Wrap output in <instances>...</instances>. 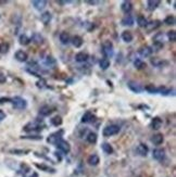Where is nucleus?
Returning <instances> with one entry per match:
<instances>
[{
    "label": "nucleus",
    "instance_id": "19",
    "mask_svg": "<svg viewBox=\"0 0 176 177\" xmlns=\"http://www.w3.org/2000/svg\"><path fill=\"white\" fill-rule=\"evenodd\" d=\"M88 60V54H87L86 52H78V53H76V55H75V61L76 62H80V63H82V62H86V61Z\"/></svg>",
    "mask_w": 176,
    "mask_h": 177
},
{
    "label": "nucleus",
    "instance_id": "8",
    "mask_svg": "<svg viewBox=\"0 0 176 177\" xmlns=\"http://www.w3.org/2000/svg\"><path fill=\"white\" fill-rule=\"evenodd\" d=\"M127 85H128V88H129V89L132 90V91L136 92V94H139V92H141L142 87L140 86V84L136 83V82L130 81V82H128Z\"/></svg>",
    "mask_w": 176,
    "mask_h": 177
},
{
    "label": "nucleus",
    "instance_id": "4",
    "mask_svg": "<svg viewBox=\"0 0 176 177\" xmlns=\"http://www.w3.org/2000/svg\"><path fill=\"white\" fill-rule=\"evenodd\" d=\"M24 131H39L43 129V124L39 123L38 121H34V122H30L24 126Z\"/></svg>",
    "mask_w": 176,
    "mask_h": 177
},
{
    "label": "nucleus",
    "instance_id": "24",
    "mask_svg": "<svg viewBox=\"0 0 176 177\" xmlns=\"http://www.w3.org/2000/svg\"><path fill=\"white\" fill-rule=\"evenodd\" d=\"M51 18H52V16H51V13L49 11L43 12L40 15V20L43 24H49V22L51 21Z\"/></svg>",
    "mask_w": 176,
    "mask_h": 177
},
{
    "label": "nucleus",
    "instance_id": "31",
    "mask_svg": "<svg viewBox=\"0 0 176 177\" xmlns=\"http://www.w3.org/2000/svg\"><path fill=\"white\" fill-rule=\"evenodd\" d=\"M9 49H10V46L8 42H1V44H0V53H1V54L8 53Z\"/></svg>",
    "mask_w": 176,
    "mask_h": 177
},
{
    "label": "nucleus",
    "instance_id": "45",
    "mask_svg": "<svg viewBox=\"0 0 176 177\" xmlns=\"http://www.w3.org/2000/svg\"><path fill=\"white\" fill-rule=\"evenodd\" d=\"M6 119V113L3 111H0V122H2Z\"/></svg>",
    "mask_w": 176,
    "mask_h": 177
},
{
    "label": "nucleus",
    "instance_id": "2",
    "mask_svg": "<svg viewBox=\"0 0 176 177\" xmlns=\"http://www.w3.org/2000/svg\"><path fill=\"white\" fill-rule=\"evenodd\" d=\"M120 131H121V128H120L119 125H108L107 127H104V129H103L102 131V135L104 136V137H111V136H114L117 135V134L120 133Z\"/></svg>",
    "mask_w": 176,
    "mask_h": 177
},
{
    "label": "nucleus",
    "instance_id": "14",
    "mask_svg": "<svg viewBox=\"0 0 176 177\" xmlns=\"http://www.w3.org/2000/svg\"><path fill=\"white\" fill-rule=\"evenodd\" d=\"M153 50L151 47L149 46H145V47H141V48L139 49V54L141 55V57L146 58V57H150L151 54H152Z\"/></svg>",
    "mask_w": 176,
    "mask_h": 177
},
{
    "label": "nucleus",
    "instance_id": "30",
    "mask_svg": "<svg viewBox=\"0 0 176 177\" xmlns=\"http://www.w3.org/2000/svg\"><path fill=\"white\" fill-rule=\"evenodd\" d=\"M62 123H63V121H62V117L61 116H55L51 119V124L53 125V126H60V125H62Z\"/></svg>",
    "mask_w": 176,
    "mask_h": 177
},
{
    "label": "nucleus",
    "instance_id": "25",
    "mask_svg": "<svg viewBox=\"0 0 176 177\" xmlns=\"http://www.w3.org/2000/svg\"><path fill=\"white\" fill-rule=\"evenodd\" d=\"M72 44H73L74 47H76V48H80V47H82L83 42H84V40H83V38L80 36H74L73 38H72Z\"/></svg>",
    "mask_w": 176,
    "mask_h": 177
},
{
    "label": "nucleus",
    "instance_id": "17",
    "mask_svg": "<svg viewBox=\"0 0 176 177\" xmlns=\"http://www.w3.org/2000/svg\"><path fill=\"white\" fill-rule=\"evenodd\" d=\"M162 124H163V121L160 117H154L152 120V122H151V126H152L153 129H156V131L160 129L161 127H162Z\"/></svg>",
    "mask_w": 176,
    "mask_h": 177
},
{
    "label": "nucleus",
    "instance_id": "47",
    "mask_svg": "<svg viewBox=\"0 0 176 177\" xmlns=\"http://www.w3.org/2000/svg\"><path fill=\"white\" fill-rule=\"evenodd\" d=\"M87 3H89V5H96V3H98L97 1H87Z\"/></svg>",
    "mask_w": 176,
    "mask_h": 177
},
{
    "label": "nucleus",
    "instance_id": "5",
    "mask_svg": "<svg viewBox=\"0 0 176 177\" xmlns=\"http://www.w3.org/2000/svg\"><path fill=\"white\" fill-rule=\"evenodd\" d=\"M63 133H64L63 129H60V131H55V133L51 134L48 138H47V141H48L50 145H57V143L62 139Z\"/></svg>",
    "mask_w": 176,
    "mask_h": 177
},
{
    "label": "nucleus",
    "instance_id": "39",
    "mask_svg": "<svg viewBox=\"0 0 176 177\" xmlns=\"http://www.w3.org/2000/svg\"><path fill=\"white\" fill-rule=\"evenodd\" d=\"M145 89H146L148 92H150V94H157V92H158V88L154 87L153 84H149V85H147L146 87H145Z\"/></svg>",
    "mask_w": 176,
    "mask_h": 177
},
{
    "label": "nucleus",
    "instance_id": "18",
    "mask_svg": "<svg viewBox=\"0 0 176 177\" xmlns=\"http://www.w3.org/2000/svg\"><path fill=\"white\" fill-rule=\"evenodd\" d=\"M87 162H88V164L89 165H92V166H96L99 164V162H100V159H99V156L97 155V154H92V155L88 156V160H87Z\"/></svg>",
    "mask_w": 176,
    "mask_h": 177
},
{
    "label": "nucleus",
    "instance_id": "6",
    "mask_svg": "<svg viewBox=\"0 0 176 177\" xmlns=\"http://www.w3.org/2000/svg\"><path fill=\"white\" fill-rule=\"evenodd\" d=\"M55 146L58 147V149L61 150L64 153H69V152L71 151V146H70V143H68L67 140H63V139H61Z\"/></svg>",
    "mask_w": 176,
    "mask_h": 177
},
{
    "label": "nucleus",
    "instance_id": "3",
    "mask_svg": "<svg viewBox=\"0 0 176 177\" xmlns=\"http://www.w3.org/2000/svg\"><path fill=\"white\" fill-rule=\"evenodd\" d=\"M102 53L107 58H111L114 53V49H113V44L110 40H105L102 44Z\"/></svg>",
    "mask_w": 176,
    "mask_h": 177
},
{
    "label": "nucleus",
    "instance_id": "16",
    "mask_svg": "<svg viewBox=\"0 0 176 177\" xmlns=\"http://www.w3.org/2000/svg\"><path fill=\"white\" fill-rule=\"evenodd\" d=\"M159 6H160V1L159 0H149L148 2H147V9L149 11H154Z\"/></svg>",
    "mask_w": 176,
    "mask_h": 177
},
{
    "label": "nucleus",
    "instance_id": "21",
    "mask_svg": "<svg viewBox=\"0 0 176 177\" xmlns=\"http://www.w3.org/2000/svg\"><path fill=\"white\" fill-rule=\"evenodd\" d=\"M121 9L123 12H125L126 14H128L132 10H133V5H132L130 1H124L121 6Z\"/></svg>",
    "mask_w": 176,
    "mask_h": 177
},
{
    "label": "nucleus",
    "instance_id": "48",
    "mask_svg": "<svg viewBox=\"0 0 176 177\" xmlns=\"http://www.w3.org/2000/svg\"><path fill=\"white\" fill-rule=\"evenodd\" d=\"M30 177H38V175H37L36 173H34V174H33L32 176H30Z\"/></svg>",
    "mask_w": 176,
    "mask_h": 177
},
{
    "label": "nucleus",
    "instance_id": "10",
    "mask_svg": "<svg viewBox=\"0 0 176 177\" xmlns=\"http://www.w3.org/2000/svg\"><path fill=\"white\" fill-rule=\"evenodd\" d=\"M152 156L153 159L158 160V161H162L165 156V152L163 149H154L152 152Z\"/></svg>",
    "mask_w": 176,
    "mask_h": 177
},
{
    "label": "nucleus",
    "instance_id": "22",
    "mask_svg": "<svg viewBox=\"0 0 176 177\" xmlns=\"http://www.w3.org/2000/svg\"><path fill=\"white\" fill-rule=\"evenodd\" d=\"M122 24L123 25H127V26H132L134 24V18L130 14H126L123 18H122Z\"/></svg>",
    "mask_w": 176,
    "mask_h": 177
},
{
    "label": "nucleus",
    "instance_id": "26",
    "mask_svg": "<svg viewBox=\"0 0 176 177\" xmlns=\"http://www.w3.org/2000/svg\"><path fill=\"white\" fill-rule=\"evenodd\" d=\"M33 42H35V44L37 45H41L43 42V36H41L40 34H38V33H35V34H33L32 36V39H31Z\"/></svg>",
    "mask_w": 176,
    "mask_h": 177
},
{
    "label": "nucleus",
    "instance_id": "43",
    "mask_svg": "<svg viewBox=\"0 0 176 177\" xmlns=\"http://www.w3.org/2000/svg\"><path fill=\"white\" fill-rule=\"evenodd\" d=\"M22 138H24V139H36V140H38V139H43V137H41V136H38V135H32V136H22Z\"/></svg>",
    "mask_w": 176,
    "mask_h": 177
},
{
    "label": "nucleus",
    "instance_id": "12",
    "mask_svg": "<svg viewBox=\"0 0 176 177\" xmlns=\"http://www.w3.org/2000/svg\"><path fill=\"white\" fill-rule=\"evenodd\" d=\"M59 39H60V42H61V44L63 45H69L70 42H71V36H70V34L67 32H62L59 36Z\"/></svg>",
    "mask_w": 176,
    "mask_h": 177
},
{
    "label": "nucleus",
    "instance_id": "40",
    "mask_svg": "<svg viewBox=\"0 0 176 177\" xmlns=\"http://www.w3.org/2000/svg\"><path fill=\"white\" fill-rule=\"evenodd\" d=\"M43 62H45V64H47V65H52V64H55V60L53 59V57L48 55V57L45 58Z\"/></svg>",
    "mask_w": 176,
    "mask_h": 177
},
{
    "label": "nucleus",
    "instance_id": "44",
    "mask_svg": "<svg viewBox=\"0 0 176 177\" xmlns=\"http://www.w3.org/2000/svg\"><path fill=\"white\" fill-rule=\"evenodd\" d=\"M6 81H7V77H6V75L3 73H1V72H0V84L6 83Z\"/></svg>",
    "mask_w": 176,
    "mask_h": 177
},
{
    "label": "nucleus",
    "instance_id": "7",
    "mask_svg": "<svg viewBox=\"0 0 176 177\" xmlns=\"http://www.w3.org/2000/svg\"><path fill=\"white\" fill-rule=\"evenodd\" d=\"M14 58H15L18 62H25V61H27L28 55H27V53H26L25 51L18 50L15 52V54H14Z\"/></svg>",
    "mask_w": 176,
    "mask_h": 177
},
{
    "label": "nucleus",
    "instance_id": "35",
    "mask_svg": "<svg viewBox=\"0 0 176 177\" xmlns=\"http://www.w3.org/2000/svg\"><path fill=\"white\" fill-rule=\"evenodd\" d=\"M137 23H138V25H139L140 27H146V25H147V23H148V21H147V18H145V16L139 15V16L137 18Z\"/></svg>",
    "mask_w": 176,
    "mask_h": 177
},
{
    "label": "nucleus",
    "instance_id": "28",
    "mask_svg": "<svg viewBox=\"0 0 176 177\" xmlns=\"http://www.w3.org/2000/svg\"><path fill=\"white\" fill-rule=\"evenodd\" d=\"M101 149L103 150V152L107 154H112L113 153V148L112 146L110 145V143H103L102 145H101Z\"/></svg>",
    "mask_w": 176,
    "mask_h": 177
},
{
    "label": "nucleus",
    "instance_id": "11",
    "mask_svg": "<svg viewBox=\"0 0 176 177\" xmlns=\"http://www.w3.org/2000/svg\"><path fill=\"white\" fill-rule=\"evenodd\" d=\"M95 120H96V116H95L92 112H86L82 116V122L83 123H94Z\"/></svg>",
    "mask_w": 176,
    "mask_h": 177
},
{
    "label": "nucleus",
    "instance_id": "27",
    "mask_svg": "<svg viewBox=\"0 0 176 177\" xmlns=\"http://www.w3.org/2000/svg\"><path fill=\"white\" fill-rule=\"evenodd\" d=\"M122 39H123V42H130L133 40V35H132L130 32H128V30H124V32L122 33Z\"/></svg>",
    "mask_w": 176,
    "mask_h": 177
},
{
    "label": "nucleus",
    "instance_id": "29",
    "mask_svg": "<svg viewBox=\"0 0 176 177\" xmlns=\"http://www.w3.org/2000/svg\"><path fill=\"white\" fill-rule=\"evenodd\" d=\"M97 139H98V137H97V134L96 133H88V135H87V141L89 143H97Z\"/></svg>",
    "mask_w": 176,
    "mask_h": 177
},
{
    "label": "nucleus",
    "instance_id": "36",
    "mask_svg": "<svg viewBox=\"0 0 176 177\" xmlns=\"http://www.w3.org/2000/svg\"><path fill=\"white\" fill-rule=\"evenodd\" d=\"M164 23L166 25H174L175 24V16L174 15H169L164 18Z\"/></svg>",
    "mask_w": 176,
    "mask_h": 177
},
{
    "label": "nucleus",
    "instance_id": "32",
    "mask_svg": "<svg viewBox=\"0 0 176 177\" xmlns=\"http://www.w3.org/2000/svg\"><path fill=\"white\" fill-rule=\"evenodd\" d=\"M99 65H100V67L102 70H107L108 67L110 66V61L108 60L107 58H103V59H101V60L99 61Z\"/></svg>",
    "mask_w": 176,
    "mask_h": 177
},
{
    "label": "nucleus",
    "instance_id": "1",
    "mask_svg": "<svg viewBox=\"0 0 176 177\" xmlns=\"http://www.w3.org/2000/svg\"><path fill=\"white\" fill-rule=\"evenodd\" d=\"M11 102L12 104H13V108L14 109H18V110H23V109H25L26 107H27V102H26V100L24 99V98H22V97H13L11 99Z\"/></svg>",
    "mask_w": 176,
    "mask_h": 177
},
{
    "label": "nucleus",
    "instance_id": "9",
    "mask_svg": "<svg viewBox=\"0 0 176 177\" xmlns=\"http://www.w3.org/2000/svg\"><path fill=\"white\" fill-rule=\"evenodd\" d=\"M32 5L36 10L41 11V10H43L46 8L47 1H45V0H34V1H32Z\"/></svg>",
    "mask_w": 176,
    "mask_h": 177
},
{
    "label": "nucleus",
    "instance_id": "34",
    "mask_svg": "<svg viewBox=\"0 0 176 177\" xmlns=\"http://www.w3.org/2000/svg\"><path fill=\"white\" fill-rule=\"evenodd\" d=\"M31 42V39L28 38L26 35H21L20 38H18V42H20L21 45H23V46H26V45H28Z\"/></svg>",
    "mask_w": 176,
    "mask_h": 177
},
{
    "label": "nucleus",
    "instance_id": "46",
    "mask_svg": "<svg viewBox=\"0 0 176 177\" xmlns=\"http://www.w3.org/2000/svg\"><path fill=\"white\" fill-rule=\"evenodd\" d=\"M5 102H11V99H9V98H0V103H5Z\"/></svg>",
    "mask_w": 176,
    "mask_h": 177
},
{
    "label": "nucleus",
    "instance_id": "42",
    "mask_svg": "<svg viewBox=\"0 0 176 177\" xmlns=\"http://www.w3.org/2000/svg\"><path fill=\"white\" fill-rule=\"evenodd\" d=\"M151 63H152L154 66H160V65L163 63V61L158 59V58H153V59H151Z\"/></svg>",
    "mask_w": 176,
    "mask_h": 177
},
{
    "label": "nucleus",
    "instance_id": "41",
    "mask_svg": "<svg viewBox=\"0 0 176 177\" xmlns=\"http://www.w3.org/2000/svg\"><path fill=\"white\" fill-rule=\"evenodd\" d=\"M167 38H169L170 42H174L176 40V33L175 30H170L169 33H167Z\"/></svg>",
    "mask_w": 176,
    "mask_h": 177
},
{
    "label": "nucleus",
    "instance_id": "23",
    "mask_svg": "<svg viewBox=\"0 0 176 177\" xmlns=\"http://www.w3.org/2000/svg\"><path fill=\"white\" fill-rule=\"evenodd\" d=\"M163 140H164V137H163L162 134H157V135H153V137L151 138V141H152L154 145L159 146L161 145V143H163Z\"/></svg>",
    "mask_w": 176,
    "mask_h": 177
},
{
    "label": "nucleus",
    "instance_id": "38",
    "mask_svg": "<svg viewBox=\"0 0 176 177\" xmlns=\"http://www.w3.org/2000/svg\"><path fill=\"white\" fill-rule=\"evenodd\" d=\"M36 166L40 170L45 171V172H50V173H55V168L52 167H49L47 165H43V164H36Z\"/></svg>",
    "mask_w": 176,
    "mask_h": 177
},
{
    "label": "nucleus",
    "instance_id": "37",
    "mask_svg": "<svg viewBox=\"0 0 176 177\" xmlns=\"http://www.w3.org/2000/svg\"><path fill=\"white\" fill-rule=\"evenodd\" d=\"M152 48V50L154 49L156 51H159L160 49L163 48V42H160V40H154V42H153V46L151 47Z\"/></svg>",
    "mask_w": 176,
    "mask_h": 177
},
{
    "label": "nucleus",
    "instance_id": "33",
    "mask_svg": "<svg viewBox=\"0 0 176 177\" xmlns=\"http://www.w3.org/2000/svg\"><path fill=\"white\" fill-rule=\"evenodd\" d=\"M134 65H135V67L137 70H142L146 67V63L140 60V59H136V60L134 61Z\"/></svg>",
    "mask_w": 176,
    "mask_h": 177
},
{
    "label": "nucleus",
    "instance_id": "20",
    "mask_svg": "<svg viewBox=\"0 0 176 177\" xmlns=\"http://www.w3.org/2000/svg\"><path fill=\"white\" fill-rule=\"evenodd\" d=\"M136 150H137L138 154H140L141 156H146L147 153H148V151H149V148L147 147L145 143H139Z\"/></svg>",
    "mask_w": 176,
    "mask_h": 177
},
{
    "label": "nucleus",
    "instance_id": "13",
    "mask_svg": "<svg viewBox=\"0 0 176 177\" xmlns=\"http://www.w3.org/2000/svg\"><path fill=\"white\" fill-rule=\"evenodd\" d=\"M161 26V21H159V20H154V21H150L147 23L146 25V28L148 30H157V28H159Z\"/></svg>",
    "mask_w": 176,
    "mask_h": 177
},
{
    "label": "nucleus",
    "instance_id": "15",
    "mask_svg": "<svg viewBox=\"0 0 176 177\" xmlns=\"http://www.w3.org/2000/svg\"><path fill=\"white\" fill-rule=\"evenodd\" d=\"M52 111L53 110L49 106H43L39 109V115H41V116H49L52 113Z\"/></svg>",
    "mask_w": 176,
    "mask_h": 177
}]
</instances>
